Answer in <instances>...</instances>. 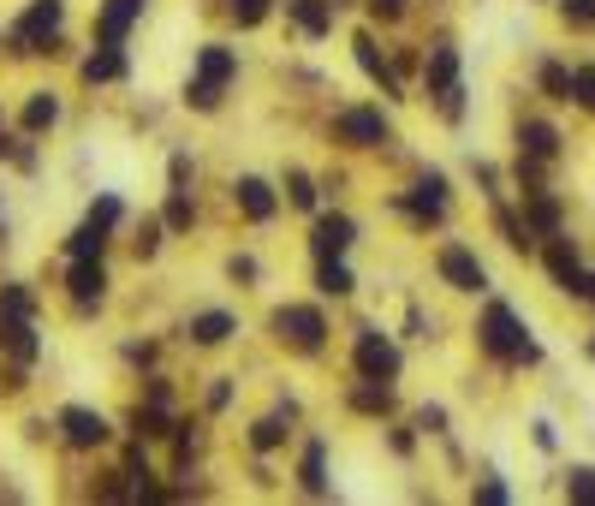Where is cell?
<instances>
[{"label": "cell", "instance_id": "cb8c5ba5", "mask_svg": "<svg viewBox=\"0 0 595 506\" xmlns=\"http://www.w3.org/2000/svg\"><path fill=\"white\" fill-rule=\"evenodd\" d=\"M292 18H298V24H304L310 36H328V24H334L322 0H292Z\"/></svg>", "mask_w": 595, "mask_h": 506}, {"label": "cell", "instance_id": "4fadbf2b", "mask_svg": "<svg viewBox=\"0 0 595 506\" xmlns=\"http://www.w3.org/2000/svg\"><path fill=\"white\" fill-rule=\"evenodd\" d=\"M357 239V227L346 221V215H328V221H316V256L328 262V256H346Z\"/></svg>", "mask_w": 595, "mask_h": 506}, {"label": "cell", "instance_id": "4316f807", "mask_svg": "<svg viewBox=\"0 0 595 506\" xmlns=\"http://www.w3.org/2000/svg\"><path fill=\"white\" fill-rule=\"evenodd\" d=\"M352 405L357 411H387V405H393V387H387V381H369V387L352 393Z\"/></svg>", "mask_w": 595, "mask_h": 506}, {"label": "cell", "instance_id": "d6a6232c", "mask_svg": "<svg viewBox=\"0 0 595 506\" xmlns=\"http://www.w3.org/2000/svg\"><path fill=\"white\" fill-rule=\"evenodd\" d=\"M304 489H316V495L328 489V477H322V447H310V453H304Z\"/></svg>", "mask_w": 595, "mask_h": 506}, {"label": "cell", "instance_id": "ac0fdd59", "mask_svg": "<svg viewBox=\"0 0 595 506\" xmlns=\"http://www.w3.org/2000/svg\"><path fill=\"white\" fill-rule=\"evenodd\" d=\"M572 36H595V0H548Z\"/></svg>", "mask_w": 595, "mask_h": 506}, {"label": "cell", "instance_id": "74e56055", "mask_svg": "<svg viewBox=\"0 0 595 506\" xmlns=\"http://www.w3.org/2000/svg\"><path fill=\"white\" fill-rule=\"evenodd\" d=\"M90 221H96V227H114V221H119V203H114V197H102V203L90 209Z\"/></svg>", "mask_w": 595, "mask_h": 506}, {"label": "cell", "instance_id": "7402d4cb", "mask_svg": "<svg viewBox=\"0 0 595 506\" xmlns=\"http://www.w3.org/2000/svg\"><path fill=\"white\" fill-rule=\"evenodd\" d=\"M227 334H233V316H227V310H203V316L191 322V340H197V346H221Z\"/></svg>", "mask_w": 595, "mask_h": 506}, {"label": "cell", "instance_id": "d4e9b609", "mask_svg": "<svg viewBox=\"0 0 595 506\" xmlns=\"http://www.w3.org/2000/svg\"><path fill=\"white\" fill-rule=\"evenodd\" d=\"M322 292H328V298H346V292H352V268H346L340 256L322 262Z\"/></svg>", "mask_w": 595, "mask_h": 506}, {"label": "cell", "instance_id": "ba28073f", "mask_svg": "<svg viewBox=\"0 0 595 506\" xmlns=\"http://www.w3.org/2000/svg\"><path fill=\"white\" fill-rule=\"evenodd\" d=\"M334 126H340V137L357 143V149H381V143H387V120H381V108H346Z\"/></svg>", "mask_w": 595, "mask_h": 506}, {"label": "cell", "instance_id": "277c9868", "mask_svg": "<svg viewBox=\"0 0 595 506\" xmlns=\"http://www.w3.org/2000/svg\"><path fill=\"white\" fill-rule=\"evenodd\" d=\"M536 262L548 268L554 292H566V286L584 274V245L572 239V227H566V233H548V239H536Z\"/></svg>", "mask_w": 595, "mask_h": 506}, {"label": "cell", "instance_id": "8992f818", "mask_svg": "<svg viewBox=\"0 0 595 506\" xmlns=\"http://www.w3.org/2000/svg\"><path fill=\"white\" fill-rule=\"evenodd\" d=\"M233 72H238L233 48H203V60H197V84H191V102H197V108H215Z\"/></svg>", "mask_w": 595, "mask_h": 506}, {"label": "cell", "instance_id": "836d02e7", "mask_svg": "<svg viewBox=\"0 0 595 506\" xmlns=\"http://www.w3.org/2000/svg\"><path fill=\"white\" fill-rule=\"evenodd\" d=\"M280 435H286V429H280V417H262V423L250 429V441H256V447H280Z\"/></svg>", "mask_w": 595, "mask_h": 506}, {"label": "cell", "instance_id": "f1b7e54d", "mask_svg": "<svg viewBox=\"0 0 595 506\" xmlns=\"http://www.w3.org/2000/svg\"><path fill=\"white\" fill-rule=\"evenodd\" d=\"M102 239H108V227H96V221H84V227L72 233V256H102Z\"/></svg>", "mask_w": 595, "mask_h": 506}, {"label": "cell", "instance_id": "f35d334b", "mask_svg": "<svg viewBox=\"0 0 595 506\" xmlns=\"http://www.w3.org/2000/svg\"><path fill=\"white\" fill-rule=\"evenodd\" d=\"M167 227H191V203H185V197L167 203Z\"/></svg>", "mask_w": 595, "mask_h": 506}, {"label": "cell", "instance_id": "f546056e", "mask_svg": "<svg viewBox=\"0 0 595 506\" xmlns=\"http://www.w3.org/2000/svg\"><path fill=\"white\" fill-rule=\"evenodd\" d=\"M560 298H572V304H584V310L595 316V268H590V262H584V274H578V280H572V286H566Z\"/></svg>", "mask_w": 595, "mask_h": 506}, {"label": "cell", "instance_id": "ffe728a7", "mask_svg": "<svg viewBox=\"0 0 595 506\" xmlns=\"http://www.w3.org/2000/svg\"><path fill=\"white\" fill-rule=\"evenodd\" d=\"M560 495L572 506H595V465H572V471L560 477Z\"/></svg>", "mask_w": 595, "mask_h": 506}, {"label": "cell", "instance_id": "7c38bea8", "mask_svg": "<svg viewBox=\"0 0 595 506\" xmlns=\"http://www.w3.org/2000/svg\"><path fill=\"white\" fill-rule=\"evenodd\" d=\"M60 423H66V441H72V447H102V441H108V417H102V411L72 405Z\"/></svg>", "mask_w": 595, "mask_h": 506}, {"label": "cell", "instance_id": "5b68a950", "mask_svg": "<svg viewBox=\"0 0 595 506\" xmlns=\"http://www.w3.org/2000/svg\"><path fill=\"white\" fill-rule=\"evenodd\" d=\"M518 215H524V227H530L536 239L566 233V197H560L554 185H542V191H518Z\"/></svg>", "mask_w": 595, "mask_h": 506}, {"label": "cell", "instance_id": "4dcf8cb0", "mask_svg": "<svg viewBox=\"0 0 595 506\" xmlns=\"http://www.w3.org/2000/svg\"><path fill=\"white\" fill-rule=\"evenodd\" d=\"M471 501H488V506H500V501H512V489L494 477V471H482V483H471Z\"/></svg>", "mask_w": 595, "mask_h": 506}, {"label": "cell", "instance_id": "d590c367", "mask_svg": "<svg viewBox=\"0 0 595 506\" xmlns=\"http://www.w3.org/2000/svg\"><path fill=\"white\" fill-rule=\"evenodd\" d=\"M405 6H411V0H369V12H375V18H387V24H393V18H405Z\"/></svg>", "mask_w": 595, "mask_h": 506}, {"label": "cell", "instance_id": "3957f363", "mask_svg": "<svg viewBox=\"0 0 595 506\" xmlns=\"http://www.w3.org/2000/svg\"><path fill=\"white\" fill-rule=\"evenodd\" d=\"M512 143H518L524 161H548V167L566 161V131L554 126V120H542V114H524V120L512 126Z\"/></svg>", "mask_w": 595, "mask_h": 506}, {"label": "cell", "instance_id": "44dd1931", "mask_svg": "<svg viewBox=\"0 0 595 506\" xmlns=\"http://www.w3.org/2000/svg\"><path fill=\"white\" fill-rule=\"evenodd\" d=\"M54 24H60V0H42V6L24 18V30H18V48H30L36 36H54Z\"/></svg>", "mask_w": 595, "mask_h": 506}, {"label": "cell", "instance_id": "d6986e66", "mask_svg": "<svg viewBox=\"0 0 595 506\" xmlns=\"http://www.w3.org/2000/svg\"><path fill=\"white\" fill-rule=\"evenodd\" d=\"M572 108L595 120V60H572Z\"/></svg>", "mask_w": 595, "mask_h": 506}, {"label": "cell", "instance_id": "60d3db41", "mask_svg": "<svg viewBox=\"0 0 595 506\" xmlns=\"http://www.w3.org/2000/svg\"><path fill=\"white\" fill-rule=\"evenodd\" d=\"M584 358H590V364H595V328H590V334H584Z\"/></svg>", "mask_w": 595, "mask_h": 506}, {"label": "cell", "instance_id": "484cf974", "mask_svg": "<svg viewBox=\"0 0 595 506\" xmlns=\"http://www.w3.org/2000/svg\"><path fill=\"white\" fill-rule=\"evenodd\" d=\"M54 120H60V102H54V96H30V102H24V126L30 131L54 126Z\"/></svg>", "mask_w": 595, "mask_h": 506}, {"label": "cell", "instance_id": "e575fe53", "mask_svg": "<svg viewBox=\"0 0 595 506\" xmlns=\"http://www.w3.org/2000/svg\"><path fill=\"white\" fill-rule=\"evenodd\" d=\"M417 429H423V435H441V429H447V411H441V405H423V411H417Z\"/></svg>", "mask_w": 595, "mask_h": 506}, {"label": "cell", "instance_id": "b9f144b4", "mask_svg": "<svg viewBox=\"0 0 595 506\" xmlns=\"http://www.w3.org/2000/svg\"><path fill=\"white\" fill-rule=\"evenodd\" d=\"M542 6H548V0H542Z\"/></svg>", "mask_w": 595, "mask_h": 506}, {"label": "cell", "instance_id": "6da1fadb", "mask_svg": "<svg viewBox=\"0 0 595 506\" xmlns=\"http://www.w3.org/2000/svg\"><path fill=\"white\" fill-rule=\"evenodd\" d=\"M476 346H482V358H494L500 370H536V364H542V340L530 334L524 310L506 304V298H488V304H482V316H476Z\"/></svg>", "mask_w": 595, "mask_h": 506}, {"label": "cell", "instance_id": "9a60e30c", "mask_svg": "<svg viewBox=\"0 0 595 506\" xmlns=\"http://www.w3.org/2000/svg\"><path fill=\"white\" fill-rule=\"evenodd\" d=\"M352 48H357V66H363V72H369V78H375V84H381L387 96H399V78H393V66L381 60V48H375V36H357Z\"/></svg>", "mask_w": 595, "mask_h": 506}, {"label": "cell", "instance_id": "e0dca14e", "mask_svg": "<svg viewBox=\"0 0 595 506\" xmlns=\"http://www.w3.org/2000/svg\"><path fill=\"white\" fill-rule=\"evenodd\" d=\"M238 209H244L250 221H268V215H274V191H268L262 179H238Z\"/></svg>", "mask_w": 595, "mask_h": 506}, {"label": "cell", "instance_id": "8d00e7d4", "mask_svg": "<svg viewBox=\"0 0 595 506\" xmlns=\"http://www.w3.org/2000/svg\"><path fill=\"white\" fill-rule=\"evenodd\" d=\"M233 12H238V24H256L268 12V0H233Z\"/></svg>", "mask_w": 595, "mask_h": 506}, {"label": "cell", "instance_id": "7a4b0ae2", "mask_svg": "<svg viewBox=\"0 0 595 506\" xmlns=\"http://www.w3.org/2000/svg\"><path fill=\"white\" fill-rule=\"evenodd\" d=\"M435 274L453 286V292H465V298H488L494 286H488V262L465 245V239H447L441 251H435Z\"/></svg>", "mask_w": 595, "mask_h": 506}, {"label": "cell", "instance_id": "2e32d148", "mask_svg": "<svg viewBox=\"0 0 595 506\" xmlns=\"http://www.w3.org/2000/svg\"><path fill=\"white\" fill-rule=\"evenodd\" d=\"M137 12H143V0H108V6H102V24H96V30H102V42H108V48L131 30V18H137Z\"/></svg>", "mask_w": 595, "mask_h": 506}, {"label": "cell", "instance_id": "9c48e42d", "mask_svg": "<svg viewBox=\"0 0 595 506\" xmlns=\"http://www.w3.org/2000/svg\"><path fill=\"white\" fill-rule=\"evenodd\" d=\"M536 90H542L554 108H572V60L542 54V60H536Z\"/></svg>", "mask_w": 595, "mask_h": 506}, {"label": "cell", "instance_id": "30bf717a", "mask_svg": "<svg viewBox=\"0 0 595 506\" xmlns=\"http://www.w3.org/2000/svg\"><path fill=\"white\" fill-rule=\"evenodd\" d=\"M453 84H459V48H453V42H435L429 60H423V90L441 96V90H453Z\"/></svg>", "mask_w": 595, "mask_h": 506}, {"label": "cell", "instance_id": "8fae6325", "mask_svg": "<svg viewBox=\"0 0 595 506\" xmlns=\"http://www.w3.org/2000/svg\"><path fill=\"white\" fill-rule=\"evenodd\" d=\"M274 322H280V334H286L298 352H316V346H322V316H316V310H280Z\"/></svg>", "mask_w": 595, "mask_h": 506}, {"label": "cell", "instance_id": "5bb4252c", "mask_svg": "<svg viewBox=\"0 0 595 506\" xmlns=\"http://www.w3.org/2000/svg\"><path fill=\"white\" fill-rule=\"evenodd\" d=\"M102 286H108L102 256H78V262H72V298H78V304H90V298H102Z\"/></svg>", "mask_w": 595, "mask_h": 506}, {"label": "cell", "instance_id": "1f68e13d", "mask_svg": "<svg viewBox=\"0 0 595 506\" xmlns=\"http://www.w3.org/2000/svg\"><path fill=\"white\" fill-rule=\"evenodd\" d=\"M530 441H536V453H560V429H554L548 417H536V423H530Z\"/></svg>", "mask_w": 595, "mask_h": 506}, {"label": "cell", "instance_id": "603a6c76", "mask_svg": "<svg viewBox=\"0 0 595 506\" xmlns=\"http://www.w3.org/2000/svg\"><path fill=\"white\" fill-rule=\"evenodd\" d=\"M0 340L12 346V358H36V340H30V316H0Z\"/></svg>", "mask_w": 595, "mask_h": 506}, {"label": "cell", "instance_id": "52a82bcc", "mask_svg": "<svg viewBox=\"0 0 595 506\" xmlns=\"http://www.w3.org/2000/svg\"><path fill=\"white\" fill-rule=\"evenodd\" d=\"M357 376L363 381H393L399 376V346H393L381 328H363V334H357Z\"/></svg>", "mask_w": 595, "mask_h": 506}, {"label": "cell", "instance_id": "ab89813d", "mask_svg": "<svg viewBox=\"0 0 595 506\" xmlns=\"http://www.w3.org/2000/svg\"><path fill=\"white\" fill-rule=\"evenodd\" d=\"M292 203H316V191H310V179H304V173H292Z\"/></svg>", "mask_w": 595, "mask_h": 506}, {"label": "cell", "instance_id": "83f0119b", "mask_svg": "<svg viewBox=\"0 0 595 506\" xmlns=\"http://www.w3.org/2000/svg\"><path fill=\"white\" fill-rule=\"evenodd\" d=\"M119 72H125V60H119L114 48L96 54V60H84V78H90V84H108V78H119Z\"/></svg>", "mask_w": 595, "mask_h": 506}]
</instances>
